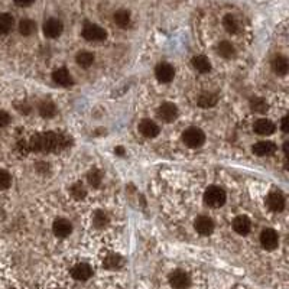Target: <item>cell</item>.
I'll return each instance as SVG.
<instances>
[{"instance_id": "6da1fadb", "label": "cell", "mask_w": 289, "mask_h": 289, "mask_svg": "<svg viewBox=\"0 0 289 289\" xmlns=\"http://www.w3.org/2000/svg\"><path fill=\"white\" fill-rule=\"evenodd\" d=\"M68 145V137L64 135H57V133H44V135H35L31 139V149L34 151H58L62 148H67Z\"/></svg>"}, {"instance_id": "7a4b0ae2", "label": "cell", "mask_w": 289, "mask_h": 289, "mask_svg": "<svg viewBox=\"0 0 289 289\" xmlns=\"http://www.w3.org/2000/svg\"><path fill=\"white\" fill-rule=\"evenodd\" d=\"M226 200H227L226 191L217 185L208 187L204 192V203L211 208H219V207L224 205Z\"/></svg>"}, {"instance_id": "3957f363", "label": "cell", "mask_w": 289, "mask_h": 289, "mask_svg": "<svg viewBox=\"0 0 289 289\" xmlns=\"http://www.w3.org/2000/svg\"><path fill=\"white\" fill-rule=\"evenodd\" d=\"M182 140L188 148H200L204 145L205 142V135L201 129L198 127H188L184 133H182Z\"/></svg>"}, {"instance_id": "277c9868", "label": "cell", "mask_w": 289, "mask_h": 289, "mask_svg": "<svg viewBox=\"0 0 289 289\" xmlns=\"http://www.w3.org/2000/svg\"><path fill=\"white\" fill-rule=\"evenodd\" d=\"M170 285L172 289H188L191 287V276L182 269H175L168 276Z\"/></svg>"}, {"instance_id": "5b68a950", "label": "cell", "mask_w": 289, "mask_h": 289, "mask_svg": "<svg viewBox=\"0 0 289 289\" xmlns=\"http://www.w3.org/2000/svg\"><path fill=\"white\" fill-rule=\"evenodd\" d=\"M83 36L84 39L87 41H91V42H96V41H104L107 34L106 31L99 26V25H94V23H85L84 28H83Z\"/></svg>"}, {"instance_id": "8992f818", "label": "cell", "mask_w": 289, "mask_h": 289, "mask_svg": "<svg viewBox=\"0 0 289 289\" xmlns=\"http://www.w3.org/2000/svg\"><path fill=\"white\" fill-rule=\"evenodd\" d=\"M260 244L265 250L272 252L279 244V236L273 229H265L260 234Z\"/></svg>"}, {"instance_id": "52a82bcc", "label": "cell", "mask_w": 289, "mask_h": 289, "mask_svg": "<svg viewBox=\"0 0 289 289\" xmlns=\"http://www.w3.org/2000/svg\"><path fill=\"white\" fill-rule=\"evenodd\" d=\"M71 276L75 281H81V282L88 281L93 276V268L88 263H77L71 269Z\"/></svg>"}, {"instance_id": "ba28073f", "label": "cell", "mask_w": 289, "mask_h": 289, "mask_svg": "<svg viewBox=\"0 0 289 289\" xmlns=\"http://www.w3.org/2000/svg\"><path fill=\"white\" fill-rule=\"evenodd\" d=\"M155 75H156L158 81H161V83H171L173 80V75H175V69L171 64L161 62L155 68Z\"/></svg>"}, {"instance_id": "9c48e42d", "label": "cell", "mask_w": 289, "mask_h": 289, "mask_svg": "<svg viewBox=\"0 0 289 289\" xmlns=\"http://www.w3.org/2000/svg\"><path fill=\"white\" fill-rule=\"evenodd\" d=\"M62 29H64L62 22L55 17H51L44 23V35L47 38H58L62 34Z\"/></svg>"}, {"instance_id": "30bf717a", "label": "cell", "mask_w": 289, "mask_h": 289, "mask_svg": "<svg viewBox=\"0 0 289 289\" xmlns=\"http://www.w3.org/2000/svg\"><path fill=\"white\" fill-rule=\"evenodd\" d=\"M176 116H178V107L173 103H164L158 109V117L165 123L173 121L176 119Z\"/></svg>"}, {"instance_id": "8fae6325", "label": "cell", "mask_w": 289, "mask_h": 289, "mask_svg": "<svg viewBox=\"0 0 289 289\" xmlns=\"http://www.w3.org/2000/svg\"><path fill=\"white\" fill-rule=\"evenodd\" d=\"M194 227H195L197 233H200L203 236H208V234H211L213 230H214V223L207 216H200L194 221Z\"/></svg>"}, {"instance_id": "7c38bea8", "label": "cell", "mask_w": 289, "mask_h": 289, "mask_svg": "<svg viewBox=\"0 0 289 289\" xmlns=\"http://www.w3.org/2000/svg\"><path fill=\"white\" fill-rule=\"evenodd\" d=\"M139 132L145 136V137H156L159 135V126L149 120V119H143L139 123Z\"/></svg>"}, {"instance_id": "4fadbf2b", "label": "cell", "mask_w": 289, "mask_h": 289, "mask_svg": "<svg viewBox=\"0 0 289 289\" xmlns=\"http://www.w3.org/2000/svg\"><path fill=\"white\" fill-rule=\"evenodd\" d=\"M52 231H54V234L59 237V238H65V237H68L69 234H71V231H72V224L68 221V220H65V219H58L54 221V226H52Z\"/></svg>"}, {"instance_id": "5bb4252c", "label": "cell", "mask_w": 289, "mask_h": 289, "mask_svg": "<svg viewBox=\"0 0 289 289\" xmlns=\"http://www.w3.org/2000/svg\"><path fill=\"white\" fill-rule=\"evenodd\" d=\"M233 230L240 236H246L252 230V223L247 216H238L233 221Z\"/></svg>"}, {"instance_id": "9a60e30c", "label": "cell", "mask_w": 289, "mask_h": 289, "mask_svg": "<svg viewBox=\"0 0 289 289\" xmlns=\"http://www.w3.org/2000/svg\"><path fill=\"white\" fill-rule=\"evenodd\" d=\"M266 205L272 211H282L285 208V198L281 192H271L266 197Z\"/></svg>"}, {"instance_id": "2e32d148", "label": "cell", "mask_w": 289, "mask_h": 289, "mask_svg": "<svg viewBox=\"0 0 289 289\" xmlns=\"http://www.w3.org/2000/svg\"><path fill=\"white\" fill-rule=\"evenodd\" d=\"M52 80L61 87H69V85L74 84L72 77H71V74H69V71L67 68H58V69H55L54 74H52Z\"/></svg>"}, {"instance_id": "e0dca14e", "label": "cell", "mask_w": 289, "mask_h": 289, "mask_svg": "<svg viewBox=\"0 0 289 289\" xmlns=\"http://www.w3.org/2000/svg\"><path fill=\"white\" fill-rule=\"evenodd\" d=\"M275 129H276L275 124L271 120H268V119H260L253 126V130L257 135H260V136H269V135H272L275 132Z\"/></svg>"}, {"instance_id": "ac0fdd59", "label": "cell", "mask_w": 289, "mask_h": 289, "mask_svg": "<svg viewBox=\"0 0 289 289\" xmlns=\"http://www.w3.org/2000/svg\"><path fill=\"white\" fill-rule=\"evenodd\" d=\"M275 151H276L275 143H273V142H269V140L257 142V143L253 146V153L257 155V156H268V155H272Z\"/></svg>"}, {"instance_id": "d6986e66", "label": "cell", "mask_w": 289, "mask_h": 289, "mask_svg": "<svg viewBox=\"0 0 289 289\" xmlns=\"http://www.w3.org/2000/svg\"><path fill=\"white\" fill-rule=\"evenodd\" d=\"M123 263H124V260H123V257H121L120 255L109 253V255L104 257V260H103V268L110 269V271H116V269L121 268Z\"/></svg>"}, {"instance_id": "ffe728a7", "label": "cell", "mask_w": 289, "mask_h": 289, "mask_svg": "<svg viewBox=\"0 0 289 289\" xmlns=\"http://www.w3.org/2000/svg\"><path fill=\"white\" fill-rule=\"evenodd\" d=\"M192 67H194V69H197L201 74H205L211 69L210 59L204 55H197V57L192 58Z\"/></svg>"}, {"instance_id": "44dd1931", "label": "cell", "mask_w": 289, "mask_h": 289, "mask_svg": "<svg viewBox=\"0 0 289 289\" xmlns=\"http://www.w3.org/2000/svg\"><path fill=\"white\" fill-rule=\"evenodd\" d=\"M272 68L278 75H287L289 68L288 59L285 57H276L272 61Z\"/></svg>"}, {"instance_id": "7402d4cb", "label": "cell", "mask_w": 289, "mask_h": 289, "mask_svg": "<svg viewBox=\"0 0 289 289\" xmlns=\"http://www.w3.org/2000/svg\"><path fill=\"white\" fill-rule=\"evenodd\" d=\"M198 106L203 107V109H210V107H214L217 104V96L216 94H211V93H204L198 97Z\"/></svg>"}, {"instance_id": "603a6c76", "label": "cell", "mask_w": 289, "mask_h": 289, "mask_svg": "<svg viewBox=\"0 0 289 289\" xmlns=\"http://www.w3.org/2000/svg\"><path fill=\"white\" fill-rule=\"evenodd\" d=\"M13 17L9 13H0V35H6L13 28Z\"/></svg>"}, {"instance_id": "cb8c5ba5", "label": "cell", "mask_w": 289, "mask_h": 289, "mask_svg": "<svg viewBox=\"0 0 289 289\" xmlns=\"http://www.w3.org/2000/svg\"><path fill=\"white\" fill-rule=\"evenodd\" d=\"M36 31V23L32 19H22L19 22V32L23 36H29Z\"/></svg>"}, {"instance_id": "d4e9b609", "label": "cell", "mask_w": 289, "mask_h": 289, "mask_svg": "<svg viewBox=\"0 0 289 289\" xmlns=\"http://www.w3.org/2000/svg\"><path fill=\"white\" fill-rule=\"evenodd\" d=\"M113 20H115V23L117 26L126 28L130 23V13L127 10H124V9L117 10L115 13V16H113Z\"/></svg>"}, {"instance_id": "484cf974", "label": "cell", "mask_w": 289, "mask_h": 289, "mask_svg": "<svg viewBox=\"0 0 289 289\" xmlns=\"http://www.w3.org/2000/svg\"><path fill=\"white\" fill-rule=\"evenodd\" d=\"M77 64L80 65V67H83V68H88L90 65H93V62H94V55L91 54V52H88V51H80L78 54H77Z\"/></svg>"}, {"instance_id": "4316f807", "label": "cell", "mask_w": 289, "mask_h": 289, "mask_svg": "<svg viewBox=\"0 0 289 289\" xmlns=\"http://www.w3.org/2000/svg\"><path fill=\"white\" fill-rule=\"evenodd\" d=\"M39 115L42 116V117H47V119L54 117V116L57 115V107H55V104H54L52 102H42V103L39 104Z\"/></svg>"}, {"instance_id": "83f0119b", "label": "cell", "mask_w": 289, "mask_h": 289, "mask_svg": "<svg viewBox=\"0 0 289 289\" xmlns=\"http://www.w3.org/2000/svg\"><path fill=\"white\" fill-rule=\"evenodd\" d=\"M87 179H88V184L94 188H99L102 185V181H103V172L100 170H91L88 175H87Z\"/></svg>"}, {"instance_id": "f1b7e54d", "label": "cell", "mask_w": 289, "mask_h": 289, "mask_svg": "<svg viewBox=\"0 0 289 289\" xmlns=\"http://www.w3.org/2000/svg\"><path fill=\"white\" fill-rule=\"evenodd\" d=\"M217 52L224 58H231L234 55V47L229 41H223L217 45Z\"/></svg>"}, {"instance_id": "f546056e", "label": "cell", "mask_w": 289, "mask_h": 289, "mask_svg": "<svg viewBox=\"0 0 289 289\" xmlns=\"http://www.w3.org/2000/svg\"><path fill=\"white\" fill-rule=\"evenodd\" d=\"M223 26L229 34H236L238 31V23L236 20V17L233 15H226L223 19Z\"/></svg>"}, {"instance_id": "4dcf8cb0", "label": "cell", "mask_w": 289, "mask_h": 289, "mask_svg": "<svg viewBox=\"0 0 289 289\" xmlns=\"http://www.w3.org/2000/svg\"><path fill=\"white\" fill-rule=\"evenodd\" d=\"M93 224L97 229H103L109 224V216L104 211H96L94 217H93Z\"/></svg>"}, {"instance_id": "1f68e13d", "label": "cell", "mask_w": 289, "mask_h": 289, "mask_svg": "<svg viewBox=\"0 0 289 289\" xmlns=\"http://www.w3.org/2000/svg\"><path fill=\"white\" fill-rule=\"evenodd\" d=\"M250 109L256 113H266L268 110V104L263 99H259V97H255L250 100Z\"/></svg>"}, {"instance_id": "d6a6232c", "label": "cell", "mask_w": 289, "mask_h": 289, "mask_svg": "<svg viewBox=\"0 0 289 289\" xmlns=\"http://www.w3.org/2000/svg\"><path fill=\"white\" fill-rule=\"evenodd\" d=\"M85 194H87V191H85V188L83 187L81 182H75V184L71 187V195H72L75 200H83V198L85 197Z\"/></svg>"}, {"instance_id": "836d02e7", "label": "cell", "mask_w": 289, "mask_h": 289, "mask_svg": "<svg viewBox=\"0 0 289 289\" xmlns=\"http://www.w3.org/2000/svg\"><path fill=\"white\" fill-rule=\"evenodd\" d=\"M12 185V176L4 170H0V189H7Z\"/></svg>"}, {"instance_id": "e575fe53", "label": "cell", "mask_w": 289, "mask_h": 289, "mask_svg": "<svg viewBox=\"0 0 289 289\" xmlns=\"http://www.w3.org/2000/svg\"><path fill=\"white\" fill-rule=\"evenodd\" d=\"M10 123V115L4 110H0V127H4Z\"/></svg>"}, {"instance_id": "d590c367", "label": "cell", "mask_w": 289, "mask_h": 289, "mask_svg": "<svg viewBox=\"0 0 289 289\" xmlns=\"http://www.w3.org/2000/svg\"><path fill=\"white\" fill-rule=\"evenodd\" d=\"M281 127H282V132L288 133L289 132V117L288 116H285V117L282 119V124H281Z\"/></svg>"}, {"instance_id": "8d00e7d4", "label": "cell", "mask_w": 289, "mask_h": 289, "mask_svg": "<svg viewBox=\"0 0 289 289\" xmlns=\"http://www.w3.org/2000/svg\"><path fill=\"white\" fill-rule=\"evenodd\" d=\"M35 0H15V3L20 7H26V6H31Z\"/></svg>"}, {"instance_id": "74e56055", "label": "cell", "mask_w": 289, "mask_h": 289, "mask_svg": "<svg viewBox=\"0 0 289 289\" xmlns=\"http://www.w3.org/2000/svg\"><path fill=\"white\" fill-rule=\"evenodd\" d=\"M116 153H119V155H123V153H124V149H123L121 146H119V148L116 149Z\"/></svg>"}, {"instance_id": "f35d334b", "label": "cell", "mask_w": 289, "mask_h": 289, "mask_svg": "<svg viewBox=\"0 0 289 289\" xmlns=\"http://www.w3.org/2000/svg\"><path fill=\"white\" fill-rule=\"evenodd\" d=\"M54 289H61V288H54Z\"/></svg>"}]
</instances>
